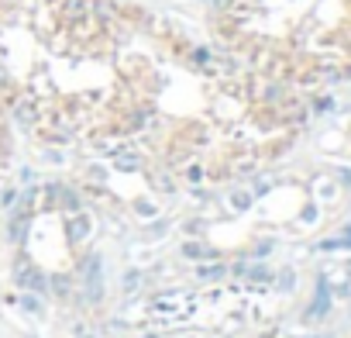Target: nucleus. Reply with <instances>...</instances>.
Listing matches in <instances>:
<instances>
[{
  "label": "nucleus",
  "mask_w": 351,
  "mask_h": 338,
  "mask_svg": "<svg viewBox=\"0 0 351 338\" xmlns=\"http://www.w3.org/2000/svg\"><path fill=\"white\" fill-rule=\"evenodd\" d=\"M0 100L35 145L162 190L248 176L310 111L152 0H0Z\"/></svg>",
  "instance_id": "nucleus-1"
},
{
  "label": "nucleus",
  "mask_w": 351,
  "mask_h": 338,
  "mask_svg": "<svg viewBox=\"0 0 351 338\" xmlns=\"http://www.w3.org/2000/svg\"><path fill=\"white\" fill-rule=\"evenodd\" d=\"M207 35L248 73L307 100L351 80V0H210Z\"/></svg>",
  "instance_id": "nucleus-2"
},
{
  "label": "nucleus",
  "mask_w": 351,
  "mask_h": 338,
  "mask_svg": "<svg viewBox=\"0 0 351 338\" xmlns=\"http://www.w3.org/2000/svg\"><path fill=\"white\" fill-rule=\"evenodd\" d=\"M14 156H18V128L7 114L4 100H0V183L7 179L11 166H14Z\"/></svg>",
  "instance_id": "nucleus-3"
}]
</instances>
